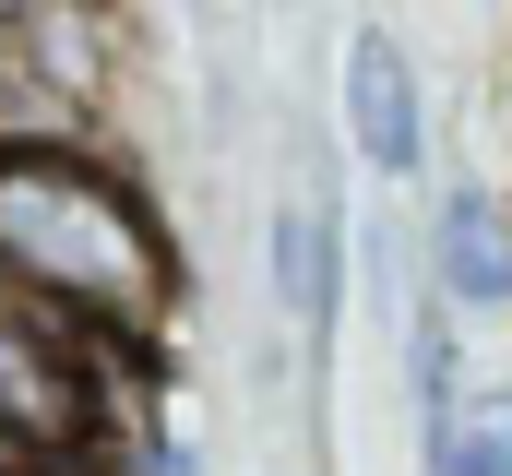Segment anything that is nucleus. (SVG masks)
I'll return each instance as SVG.
<instances>
[{"label":"nucleus","instance_id":"0eeeda50","mask_svg":"<svg viewBox=\"0 0 512 476\" xmlns=\"http://www.w3.org/2000/svg\"><path fill=\"white\" fill-rule=\"evenodd\" d=\"M143 476H203V465H191V441H155V465H143Z\"/></svg>","mask_w":512,"mask_h":476},{"label":"nucleus","instance_id":"f03ea898","mask_svg":"<svg viewBox=\"0 0 512 476\" xmlns=\"http://www.w3.org/2000/svg\"><path fill=\"white\" fill-rule=\"evenodd\" d=\"M131 381H143V346H108L0 286V476H84L120 429Z\"/></svg>","mask_w":512,"mask_h":476},{"label":"nucleus","instance_id":"f257e3e1","mask_svg":"<svg viewBox=\"0 0 512 476\" xmlns=\"http://www.w3.org/2000/svg\"><path fill=\"white\" fill-rule=\"evenodd\" d=\"M0 286L108 346H155L179 310V238L108 143H24L0 155Z\"/></svg>","mask_w":512,"mask_h":476},{"label":"nucleus","instance_id":"20e7f679","mask_svg":"<svg viewBox=\"0 0 512 476\" xmlns=\"http://www.w3.org/2000/svg\"><path fill=\"white\" fill-rule=\"evenodd\" d=\"M429 286H441L453 322L465 310H512V203L501 191H477V179L441 191V215H429Z\"/></svg>","mask_w":512,"mask_h":476},{"label":"nucleus","instance_id":"39448f33","mask_svg":"<svg viewBox=\"0 0 512 476\" xmlns=\"http://www.w3.org/2000/svg\"><path fill=\"white\" fill-rule=\"evenodd\" d=\"M274 310L298 322L310 357L334 346V310H346V227H334L322 191H298V203L274 215Z\"/></svg>","mask_w":512,"mask_h":476},{"label":"nucleus","instance_id":"423d86ee","mask_svg":"<svg viewBox=\"0 0 512 476\" xmlns=\"http://www.w3.org/2000/svg\"><path fill=\"white\" fill-rule=\"evenodd\" d=\"M429 476H512V393L453 405V429H429Z\"/></svg>","mask_w":512,"mask_h":476},{"label":"nucleus","instance_id":"7ed1b4c3","mask_svg":"<svg viewBox=\"0 0 512 476\" xmlns=\"http://www.w3.org/2000/svg\"><path fill=\"white\" fill-rule=\"evenodd\" d=\"M334 96H346V143L370 179H417L429 167V96H417V60L393 24H358L346 60H334Z\"/></svg>","mask_w":512,"mask_h":476}]
</instances>
